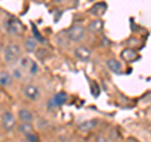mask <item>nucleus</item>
Listing matches in <instances>:
<instances>
[{
  "mask_svg": "<svg viewBox=\"0 0 151 142\" xmlns=\"http://www.w3.org/2000/svg\"><path fill=\"white\" fill-rule=\"evenodd\" d=\"M20 138H22V137H20ZM24 138L28 142H42L40 141V136H39V133H38V131H34L33 133L28 135L27 137H24Z\"/></svg>",
  "mask_w": 151,
  "mask_h": 142,
  "instance_id": "nucleus-22",
  "label": "nucleus"
},
{
  "mask_svg": "<svg viewBox=\"0 0 151 142\" xmlns=\"http://www.w3.org/2000/svg\"><path fill=\"white\" fill-rule=\"evenodd\" d=\"M39 73H40L39 63H38L35 59H32V63H30L29 68H28V70H27V75H29V77H37Z\"/></svg>",
  "mask_w": 151,
  "mask_h": 142,
  "instance_id": "nucleus-16",
  "label": "nucleus"
},
{
  "mask_svg": "<svg viewBox=\"0 0 151 142\" xmlns=\"http://www.w3.org/2000/svg\"><path fill=\"white\" fill-rule=\"evenodd\" d=\"M0 23H1V18H0Z\"/></svg>",
  "mask_w": 151,
  "mask_h": 142,
  "instance_id": "nucleus-27",
  "label": "nucleus"
},
{
  "mask_svg": "<svg viewBox=\"0 0 151 142\" xmlns=\"http://www.w3.org/2000/svg\"><path fill=\"white\" fill-rule=\"evenodd\" d=\"M22 47H23V50L24 53L27 54H34L37 49L39 48V42H38L34 35H25L23 38V42H22Z\"/></svg>",
  "mask_w": 151,
  "mask_h": 142,
  "instance_id": "nucleus-6",
  "label": "nucleus"
},
{
  "mask_svg": "<svg viewBox=\"0 0 151 142\" xmlns=\"http://www.w3.org/2000/svg\"><path fill=\"white\" fill-rule=\"evenodd\" d=\"M100 125V121L97 118H92V120H87V121H83L78 125V130L81 132H92L94 131Z\"/></svg>",
  "mask_w": 151,
  "mask_h": 142,
  "instance_id": "nucleus-13",
  "label": "nucleus"
},
{
  "mask_svg": "<svg viewBox=\"0 0 151 142\" xmlns=\"http://www.w3.org/2000/svg\"><path fill=\"white\" fill-rule=\"evenodd\" d=\"M106 9H107V6L105 5V4L98 3V4H96V5H93L89 11H91V14L94 16H101V15H103V13L106 11Z\"/></svg>",
  "mask_w": 151,
  "mask_h": 142,
  "instance_id": "nucleus-18",
  "label": "nucleus"
},
{
  "mask_svg": "<svg viewBox=\"0 0 151 142\" xmlns=\"http://www.w3.org/2000/svg\"><path fill=\"white\" fill-rule=\"evenodd\" d=\"M24 55L22 43L17 40H10L4 44L1 48V59L8 67H14L17 65L19 59Z\"/></svg>",
  "mask_w": 151,
  "mask_h": 142,
  "instance_id": "nucleus-1",
  "label": "nucleus"
},
{
  "mask_svg": "<svg viewBox=\"0 0 151 142\" xmlns=\"http://www.w3.org/2000/svg\"><path fill=\"white\" fill-rule=\"evenodd\" d=\"M12 75H13V78L15 82H20V80L24 79L25 77V73L23 72V70L18 67V65H14V67H12Z\"/></svg>",
  "mask_w": 151,
  "mask_h": 142,
  "instance_id": "nucleus-20",
  "label": "nucleus"
},
{
  "mask_svg": "<svg viewBox=\"0 0 151 142\" xmlns=\"http://www.w3.org/2000/svg\"><path fill=\"white\" fill-rule=\"evenodd\" d=\"M15 131L17 133L22 137V138H24V137H27L28 135L33 133L35 130V126L34 123H28V122H18V125L15 127Z\"/></svg>",
  "mask_w": 151,
  "mask_h": 142,
  "instance_id": "nucleus-10",
  "label": "nucleus"
},
{
  "mask_svg": "<svg viewBox=\"0 0 151 142\" xmlns=\"http://www.w3.org/2000/svg\"><path fill=\"white\" fill-rule=\"evenodd\" d=\"M67 101H68V94L65 92H58L48 101V106L50 108H59Z\"/></svg>",
  "mask_w": 151,
  "mask_h": 142,
  "instance_id": "nucleus-11",
  "label": "nucleus"
},
{
  "mask_svg": "<svg viewBox=\"0 0 151 142\" xmlns=\"http://www.w3.org/2000/svg\"><path fill=\"white\" fill-rule=\"evenodd\" d=\"M0 1H1V0H0Z\"/></svg>",
  "mask_w": 151,
  "mask_h": 142,
  "instance_id": "nucleus-28",
  "label": "nucleus"
},
{
  "mask_svg": "<svg viewBox=\"0 0 151 142\" xmlns=\"http://www.w3.org/2000/svg\"><path fill=\"white\" fill-rule=\"evenodd\" d=\"M73 55L81 62H88L92 58V50L88 48L87 45L78 44L76 45V48L73 49Z\"/></svg>",
  "mask_w": 151,
  "mask_h": 142,
  "instance_id": "nucleus-8",
  "label": "nucleus"
},
{
  "mask_svg": "<svg viewBox=\"0 0 151 142\" xmlns=\"http://www.w3.org/2000/svg\"><path fill=\"white\" fill-rule=\"evenodd\" d=\"M19 142H28L25 138H20V140H19Z\"/></svg>",
  "mask_w": 151,
  "mask_h": 142,
  "instance_id": "nucleus-24",
  "label": "nucleus"
},
{
  "mask_svg": "<svg viewBox=\"0 0 151 142\" xmlns=\"http://www.w3.org/2000/svg\"><path fill=\"white\" fill-rule=\"evenodd\" d=\"M93 142H112V140L108 138V137L105 135H98L96 138L93 140Z\"/></svg>",
  "mask_w": 151,
  "mask_h": 142,
  "instance_id": "nucleus-23",
  "label": "nucleus"
},
{
  "mask_svg": "<svg viewBox=\"0 0 151 142\" xmlns=\"http://www.w3.org/2000/svg\"><path fill=\"white\" fill-rule=\"evenodd\" d=\"M67 37L69 39V43L73 44H82L87 37V28L82 24H72L67 30Z\"/></svg>",
  "mask_w": 151,
  "mask_h": 142,
  "instance_id": "nucleus-3",
  "label": "nucleus"
},
{
  "mask_svg": "<svg viewBox=\"0 0 151 142\" xmlns=\"http://www.w3.org/2000/svg\"><path fill=\"white\" fill-rule=\"evenodd\" d=\"M105 65H106V68L110 70V72L115 73V74H119V73L122 72V63L120 62L119 59L113 58V57L105 59Z\"/></svg>",
  "mask_w": 151,
  "mask_h": 142,
  "instance_id": "nucleus-12",
  "label": "nucleus"
},
{
  "mask_svg": "<svg viewBox=\"0 0 151 142\" xmlns=\"http://www.w3.org/2000/svg\"><path fill=\"white\" fill-rule=\"evenodd\" d=\"M20 93L23 98L29 102H38L42 98V89L35 83H23Z\"/></svg>",
  "mask_w": 151,
  "mask_h": 142,
  "instance_id": "nucleus-4",
  "label": "nucleus"
},
{
  "mask_svg": "<svg viewBox=\"0 0 151 142\" xmlns=\"http://www.w3.org/2000/svg\"><path fill=\"white\" fill-rule=\"evenodd\" d=\"M34 126H35V130H39V131H43L45 128H48L50 126L49 121L45 120L43 117H37L35 121H34Z\"/></svg>",
  "mask_w": 151,
  "mask_h": 142,
  "instance_id": "nucleus-19",
  "label": "nucleus"
},
{
  "mask_svg": "<svg viewBox=\"0 0 151 142\" xmlns=\"http://www.w3.org/2000/svg\"><path fill=\"white\" fill-rule=\"evenodd\" d=\"M48 142H57V141H48Z\"/></svg>",
  "mask_w": 151,
  "mask_h": 142,
  "instance_id": "nucleus-26",
  "label": "nucleus"
},
{
  "mask_svg": "<svg viewBox=\"0 0 151 142\" xmlns=\"http://www.w3.org/2000/svg\"><path fill=\"white\" fill-rule=\"evenodd\" d=\"M55 43L58 47H60V48H64V47H67L69 44V39L67 37V32L63 30L60 32L59 34L55 35Z\"/></svg>",
  "mask_w": 151,
  "mask_h": 142,
  "instance_id": "nucleus-15",
  "label": "nucleus"
},
{
  "mask_svg": "<svg viewBox=\"0 0 151 142\" xmlns=\"http://www.w3.org/2000/svg\"><path fill=\"white\" fill-rule=\"evenodd\" d=\"M14 82H15V80H14L10 70L9 69H0V88H4V89L12 88Z\"/></svg>",
  "mask_w": 151,
  "mask_h": 142,
  "instance_id": "nucleus-9",
  "label": "nucleus"
},
{
  "mask_svg": "<svg viewBox=\"0 0 151 142\" xmlns=\"http://www.w3.org/2000/svg\"><path fill=\"white\" fill-rule=\"evenodd\" d=\"M17 125L18 120L17 116L14 115V112L10 110H4L0 115V127H1V130L5 133H9V132L15 131Z\"/></svg>",
  "mask_w": 151,
  "mask_h": 142,
  "instance_id": "nucleus-5",
  "label": "nucleus"
},
{
  "mask_svg": "<svg viewBox=\"0 0 151 142\" xmlns=\"http://www.w3.org/2000/svg\"><path fill=\"white\" fill-rule=\"evenodd\" d=\"M34 1H42V0H34Z\"/></svg>",
  "mask_w": 151,
  "mask_h": 142,
  "instance_id": "nucleus-25",
  "label": "nucleus"
},
{
  "mask_svg": "<svg viewBox=\"0 0 151 142\" xmlns=\"http://www.w3.org/2000/svg\"><path fill=\"white\" fill-rule=\"evenodd\" d=\"M102 28H103V22L101 20V19H93L87 27V32L96 34V33L102 30Z\"/></svg>",
  "mask_w": 151,
  "mask_h": 142,
  "instance_id": "nucleus-14",
  "label": "nucleus"
},
{
  "mask_svg": "<svg viewBox=\"0 0 151 142\" xmlns=\"http://www.w3.org/2000/svg\"><path fill=\"white\" fill-rule=\"evenodd\" d=\"M136 57H137V52L134 49H124V52H122V58L126 59L127 62L134 60Z\"/></svg>",
  "mask_w": 151,
  "mask_h": 142,
  "instance_id": "nucleus-21",
  "label": "nucleus"
},
{
  "mask_svg": "<svg viewBox=\"0 0 151 142\" xmlns=\"http://www.w3.org/2000/svg\"><path fill=\"white\" fill-rule=\"evenodd\" d=\"M35 115L30 108H28L25 106L19 107L17 110V120L18 122H28V123H34L35 121Z\"/></svg>",
  "mask_w": 151,
  "mask_h": 142,
  "instance_id": "nucleus-7",
  "label": "nucleus"
},
{
  "mask_svg": "<svg viewBox=\"0 0 151 142\" xmlns=\"http://www.w3.org/2000/svg\"><path fill=\"white\" fill-rule=\"evenodd\" d=\"M30 63H32V58H30V57L29 55H23L22 58L19 59V62H18L17 65L27 74V70H28V68H29Z\"/></svg>",
  "mask_w": 151,
  "mask_h": 142,
  "instance_id": "nucleus-17",
  "label": "nucleus"
},
{
  "mask_svg": "<svg viewBox=\"0 0 151 142\" xmlns=\"http://www.w3.org/2000/svg\"><path fill=\"white\" fill-rule=\"evenodd\" d=\"M1 27L6 32V34H9L13 38H18V37H23L24 38L25 34V27L23 25V23L19 19L14 18V16H8L1 19Z\"/></svg>",
  "mask_w": 151,
  "mask_h": 142,
  "instance_id": "nucleus-2",
  "label": "nucleus"
}]
</instances>
